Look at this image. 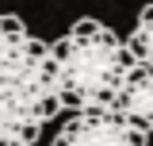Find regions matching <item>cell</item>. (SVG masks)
<instances>
[{
	"mask_svg": "<svg viewBox=\"0 0 153 146\" xmlns=\"http://www.w3.org/2000/svg\"><path fill=\"white\" fill-rule=\"evenodd\" d=\"M57 104L76 111H107L126 69L134 65L126 42L100 19H76L65 35L50 42Z\"/></svg>",
	"mask_w": 153,
	"mask_h": 146,
	"instance_id": "cell-1",
	"label": "cell"
},
{
	"mask_svg": "<svg viewBox=\"0 0 153 146\" xmlns=\"http://www.w3.org/2000/svg\"><path fill=\"white\" fill-rule=\"evenodd\" d=\"M57 108L50 42L0 31V146H35Z\"/></svg>",
	"mask_w": 153,
	"mask_h": 146,
	"instance_id": "cell-2",
	"label": "cell"
},
{
	"mask_svg": "<svg viewBox=\"0 0 153 146\" xmlns=\"http://www.w3.org/2000/svg\"><path fill=\"white\" fill-rule=\"evenodd\" d=\"M54 146H146V135L115 111H76L69 123H61Z\"/></svg>",
	"mask_w": 153,
	"mask_h": 146,
	"instance_id": "cell-3",
	"label": "cell"
},
{
	"mask_svg": "<svg viewBox=\"0 0 153 146\" xmlns=\"http://www.w3.org/2000/svg\"><path fill=\"white\" fill-rule=\"evenodd\" d=\"M107 111H115L123 123H130L142 135L153 131V69L149 65L134 62L126 69V77H123V85H119V92H115Z\"/></svg>",
	"mask_w": 153,
	"mask_h": 146,
	"instance_id": "cell-4",
	"label": "cell"
},
{
	"mask_svg": "<svg viewBox=\"0 0 153 146\" xmlns=\"http://www.w3.org/2000/svg\"><path fill=\"white\" fill-rule=\"evenodd\" d=\"M126 50H130L134 62H142V65L153 69V4H146L138 12V23H134L130 38H126Z\"/></svg>",
	"mask_w": 153,
	"mask_h": 146,
	"instance_id": "cell-5",
	"label": "cell"
}]
</instances>
